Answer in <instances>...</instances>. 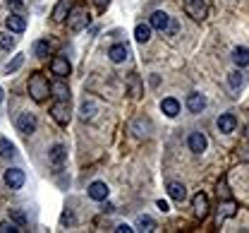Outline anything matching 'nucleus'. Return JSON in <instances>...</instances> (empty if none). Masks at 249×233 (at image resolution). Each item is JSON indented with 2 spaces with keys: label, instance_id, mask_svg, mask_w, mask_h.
<instances>
[{
  "label": "nucleus",
  "instance_id": "8",
  "mask_svg": "<svg viewBox=\"0 0 249 233\" xmlns=\"http://www.w3.org/2000/svg\"><path fill=\"white\" fill-rule=\"evenodd\" d=\"M192 209H194L196 219H206V214H209V197L204 193H196L194 200H192Z\"/></svg>",
  "mask_w": 249,
  "mask_h": 233
},
{
  "label": "nucleus",
  "instance_id": "20",
  "mask_svg": "<svg viewBox=\"0 0 249 233\" xmlns=\"http://www.w3.org/2000/svg\"><path fill=\"white\" fill-rule=\"evenodd\" d=\"M160 111H163L168 118H175V116L180 113V101L173 99V97H168V99L160 101Z\"/></svg>",
  "mask_w": 249,
  "mask_h": 233
},
{
  "label": "nucleus",
  "instance_id": "33",
  "mask_svg": "<svg viewBox=\"0 0 249 233\" xmlns=\"http://www.w3.org/2000/svg\"><path fill=\"white\" fill-rule=\"evenodd\" d=\"M228 82H230V87H232V89H237V87L242 84V75H240V72H230Z\"/></svg>",
  "mask_w": 249,
  "mask_h": 233
},
{
  "label": "nucleus",
  "instance_id": "28",
  "mask_svg": "<svg viewBox=\"0 0 249 233\" xmlns=\"http://www.w3.org/2000/svg\"><path fill=\"white\" fill-rule=\"evenodd\" d=\"M22 63H24V53H19V56H15V60L5 65V75H12V72H17V70L22 67Z\"/></svg>",
  "mask_w": 249,
  "mask_h": 233
},
{
  "label": "nucleus",
  "instance_id": "17",
  "mask_svg": "<svg viewBox=\"0 0 249 233\" xmlns=\"http://www.w3.org/2000/svg\"><path fill=\"white\" fill-rule=\"evenodd\" d=\"M149 24L158 29V32H165L168 27H170V17H168V12H163V10H156L154 15L149 17Z\"/></svg>",
  "mask_w": 249,
  "mask_h": 233
},
{
  "label": "nucleus",
  "instance_id": "13",
  "mask_svg": "<svg viewBox=\"0 0 249 233\" xmlns=\"http://www.w3.org/2000/svg\"><path fill=\"white\" fill-rule=\"evenodd\" d=\"M127 56H129V51H127V46L124 43H113L110 48H108V58H110V63H115V65H120L127 60Z\"/></svg>",
  "mask_w": 249,
  "mask_h": 233
},
{
  "label": "nucleus",
  "instance_id": "23",
  "mask_svg": "<svg viewBox=\"0 0 249 233\" xmlns=\"http://www.w3.org/2000/svg\"><path fill=\"white\" fill-rule=\"evenodd\" d=\"M137 231H144V233L156 231V221L151 216H146V214H139L137 216Z\"/></svg>",
  "mask_w": 249,
  "mask_h": 233
},
{
  "label": "nucleus",
  "instance_id": "2",
  "mask_svg": "<svg viewBox=\"0 0 249 233\" xmlns=\"http://www.w3.org/2000/svg\"><path fill=\"white\" fill-rule=\"evenodd\" d=\"M185 12L194 22H204L209 15V5L204 0H185Z\"/></svg>",
  "mask_w": 249,
  "mask_h": 233
},
{
  "label": "nucleus",
  "instance_id": "31",
  "mask_svg": "<svg viewBox=\"0 0 249 233\" xmlns=\"http://www.w3.org/2000/svg\"><path fill=\"white\" fill-rule=\"evenodd\" d=\"M218 197H220V200H230V190H228V183H225V178L218 183Z\"/></svg>",
  "mask_w": 249,
  "mask_h": 233
},
{
  "label": "nucleus",
  "instance_id": "40",
  "mask_svg": "<svg viewBox=\"0 0 249 233\" xmlns=\"http://www.w3.org/2000/svg\"><path fill=\"white\" fill-rule=\"evenodd\" d=\"M0 101H2V89H0Z\"/></svg>",
  "mask_w": 249,
  "mask_h": 233
},
{
  "label": "nucleus",
  "instance_id": "6",
  "mask_svg": "<svg viewBox=\"0 0 249 233\" xmlns=\"http://www.w3.org/2000/svg\"><path fill=\"white\" fill-rule=\"evenodd\" d=\"M51 116L58 125H67L70 123V103L67 101H55L51 108Z\"/></svg>",
  "mask_w": 249,
  "mask_h": 233
},
{
  "label": "nucleus",
  "instance_id": "35",
  "mask_svg": "<svg viewBox=\"0 0 249 233\" xmlns=\"http://www.w3.org/2000/svg\"><path fill=\"white\" fill-rule=\"evenodd\" d=\"M7 2V7H12V10H22L24 7V0H5Z\"/></svg>",
  "mask_w": 249,
  "mask_h": 233
},
{
  "label": "nucleus",
  "instance_id": "22",
  "mask_svg": "<svg viewBox=\"0 0 249 233\" xmlns=\"http://www.w3.org/2000/svg\"><path fill=\"white\" fill-rule=\"evenodd\" d=\"M96 111H98V106H96V101H91V99L82 101V106H79V116H82V120H91L93 116H96Z\"/></svg>",
  "mask_w": 249,
  "mask_h": 233
},
{
  "label": "nucleus",
  "instance_id": "26",
  "mask_svg": "<svg viewBox=\"0 0 249 233\" xmlns=\"http://www.w3.org/2000/svg\"><path fill=\"white\" fill-rule=\"evenodd\" d=\"M220 209H223V212H218V224H220L223 219H228V216H235V209H237V207H235L232 200H223Z\"/></svg>",
  "mask_w": 249,
  "mask_h": 233
},
{
  "label": "nucleus",
  "instance_id": "4",
  "mask_svg": "<svg viewBox=\"0 0 249 233\" xmlns=\"http://www.w3.org/2000/svg\"><path fill=\"white\" fill-rule=\"evenodd\" d=\"M2 180H5V185H7L10 190H19V188L24 185L27 175H24V171H22V168H7V171H5V175H2Z\"/></svg>",
  "mask_w": 249,
  "mask_h": 233
},
{
  "label": "nucleus",
  "instance_id": "12",
  "mask_svg": "<svg viewBox=\"0 0 249 233\" xmlns=\"http://www.w3.org/2000/svg\"><path fill=\"white\" fill-rule=\"evenodd\" d=\"M72 5H74V0H58V5H55V10H53V22H65L67 17H70V12H72Z\"/></svg>",
  "mask_w": 249,
  "mask_h": 233
},
{
  "label": "nucleus",
  "instance_id": "36",
  "mask_svg": "<svg viewBox=\"0 0 249 233\" xmlns=\"http://www.w3.org/2000/svg\"><path fill=\"white\" fill-rule=\"evenodd\" d=\"M132 231H137V229H132L129 224H118L115 226V233H132Z\"/></svg>",
  "mask_w": 249,
  "mask_h": 233
},
{
  "label": "nucleus",
  "instance_id": "15",
  "mask_svg": "<svg viewBox=\"0 0 249 233\" xmlns=\"http://www.w3.org/2000/svg\"><path fill=\"white\" fill-rule=\"evenodd\" d=\"M218 133H223V135H230V133H235V128H237V118L232 116V113H223L220 118H218Z\"/></svg>",
  "mask_w": 249,
  "mask_h": 233
},
{
  "label": "nucleus",
  "instance_id": "10",
  "mask_svg": "<svg viewBox=\"0 0 249 233\" xmlns=\"http://www.w3.org/2000/svg\"><path fill=\"white\" fill-rule=\"evenodd\" d=\"M51 72L58 75V77H67V75L72 72V65H70V60H67L65 56H55V58L51 60Z\"/></svg>",
  "mask_w": 249,
  "mask_h": 233
},
{
  "label": "nucleus",
  "instance_id": "9",
  "mask_svg": "<svg viewBox=\"0 0 249 233\" xmlns=\"http://www.w3.org/2000/svg\"><path fill=\"white\" fill-rule=\"evenodd\" d=\"M108 195H110V190H108V185H106L103 180H93L91 185H89V197H91V200L106 202Z\"/></svg>",
  "mask_w": 249,
  "mask_h": 233
},
{
  "label": "nucleus",
  "instance_id": "37",
  "mask_svg": "<svg viewBox=\"0 0 249 233\" xmlns=\"http://www.w3.org/2000/svg\"><path fill=\"white\" fill-rule=\"evenodd\" d=\"M156 207H158L160 212H168V209H170V207H168V202H163V200H158V202H156Z\"/></svg>",
  "mask_w": 249,
  "mask_h": 233
},
{
  "label": "nucleus",
  "instance_id": "25",
  "mask_svg": "<svg viewBox=\"0 0 249 233\" xmlns=\"http://www.w3.org/2000/svg\"><path fill=\"white\" fill-rule=\"evenodd\" d=\"M151 24H137V29H134V39L139 41V43H146L149 39H151Z\"/></svg>",
  "mask_w": 249,
  "mask_h": 233
},
{
  "label": "nucleus",
  "instance_id": "14",
  "mask_svg": "<svg viewBox=\"0 0 249 233\" xmlns=\"http://www.w3.org/2000/svg\"><path fill=\"white\" fill-rule=\"evenodd\" d=\"M5 27H7V32L22 34L27 29V17H24V15H10V17L5 19Z\"/></svg>",
  "mask_w": 249,
  "mask_h": 233
},
{
  "label": "nucleus",
  "instance_id": "27",
  "mask_svg": "<svg viewBox=\"0 0 249 233\" xmlns=\"http://www.w3.org/2000/svg\"><path fill=\"white\" fill-rule=\"evenodd\" d=\"M0 156L2 159H12L15 156V144L7 137H0Z\"/></svg>",
  "mask_w": 249,
  "mask_h": 233
},
{
  "label": "nucleus",
  "instance_id": "21",
  "mask_svg": "<svg viewBox=\"0 0 249 233\" xmlns=\"http://www.w3.org/2000/svg\"><path fill=\"white\" fill-rule=\"evenodd\" d=\"M232 63L237 67H247L249 65V48H245V46L232 48Z\"/></svg>",
  "mask_w": 249,
  "mask_h": 233
},
{
  "label": "nucleus",
  "instance_id": "18",
  "mask_svg": "<svg viewBox=\"0 0 249 233\" xmlns=\"http://www.w3.org/2000/svg\"><path fill=\"white\" fill-rule=\"evenodd\" d=\"M168 195H170V200H175V202H185V197H187V188L182 185V183H178V180H170V183H168Z\"/></svg>",
  "mask_w": 249,
  "mask_h": 233
},
{
  "label": "nucleus",
  "instance_id": "39",
  "mask_svg": "<svg viewBox=\"0 0 249 233\" xmlns=\"http://www.w3.org/2000/svg\"><path fill=\"white\" fill-rule=\"evenodd\" d=\"M245 135H247V139H249V123H247V128H245Z\"/></svg>",
  "mask_w": 249,
  "mask_h": 233
},
{
  "label": "nucleus",
  "instance_id": "5",
  "mask_svg": "<svg viewBox=\"0 0 249 233\" xmlns=\"http://www.w3.org/2000/svg\"><path fill=\"white\" fill-rule=\"evenodd\" d=\"M36 128H38V120H36V116L34 113H19V118H17V130L22 135H34L36 133Z\"/></svg>",
  "mask_w": 249,
  "mask_h": 233
},
{
  "label": "nucleus",
  "instance_id": "7",
  "mask_svg": "<svg viewBox=\"0 0 249 233\" xmlns=\"http://www.w3.org/2000/svg\"><path fill=\"white\" fill-rule=\"evenodd\" d=\"M187 147H189V152H194V154H204L206 147H209V139H206L204 133H189Z\"/></svg>",
  "mask_w": 249,
  "mask_h": 233
},
{
  "label": "nucleus",
  "instance_id": "11",
  "mask_svg": "<svg viewBox=\"0 0 249 233\" xmlns=\"http://www.w3.org/2000/svg\"><path fill=\"white\" fill-rule=\"evenodd\" d=\"M206 97L204 94H199V92H192L189 97H187V111L189 113H201L204 108H206Z\"/></svg>",
  "mask_w": 249,
  "mask_h": 233
},
{
  "label": "nucleus",
  "instance_id": "24",
  "mask_svg": "<svg viewBox=\"0 0 249 233\" xmlns=\"http://www.w3.org/2000/svg\"><path fill=\"white\" fill-rule=\"evenodd\" d=\"M132 130L137 137H146V135L151 133V120H144V118H137L134 120V125H132Z\"/></svg>",
  "mask_w": 249,
  "mask_h": 233
},
{
  "label": "nucleus",
  "instance_id": "34",
  "mask_svg": "<svg viewBox=\"0 0 249 233\" xmlns=\"http://www.w3.org/2000/svg\"><path fill=\"white\" fill-rule=\"evenodd\" d=\"M0 233H19V229H17L12 221H2V224H0Z\"/></svg>",
  "mask_w": 249,
  "mask_h": 233
},
{
  "label": "nucleus",
  "instance_id": "19",
  "mask_svg": "<svg viewBox=\"0 0 249 233\" xmlns=\"http://www.w3.org/2000/svg\"><path fill=\"white\" fill-rule=\"evenodd\" d=\"M51 92L55 94V99H58V101H67V99H70V87L65 84V77H58V79L51 84Z\"/></svg>",
  "mask_w": 249,
  "mask_h": 233
},
{
  "label": "nucleus",
  "instance_id": "16",
  "mask_svg": "<svg viewBox=\"0 0 249 233\" xmlns=\"http://www.w3.org/2000/svg\"><path fill=\"white\" fill-rule=\"evenodd\" d=\"M48 161H51L53 166H58V168L67 161V149H65V144H53V147H51V152H48Z\"/></svg>",
  "mask_w": 249,
  "mask_h": 233
},
{
  "label": "nucleus",
  "instance_id": "29",
  "mask_svg": "<svg viewBox=\"0 0 249 233\" xmlns=\"http://www.w3.org/2000/svg\"><path fill=\"white\" fill-rule=\"evenodd\" d=\"M48 51H51V43H48V41H36V43H34V53H36L38 58L48 56Z\"/></svg>",
  "mask_w": 249,
  "mask_h": 233
},
{
  "label": "nucleus",
  "instance_id": "30",
  "mask_svg": "<svg viewBox=\"0 0 249 233\" xmlns=\"http://www.w3.org/2000/svg\"><path fill=\"white\" fill-rule=\"evenodd\" d=\"M0 48H5V51H10V48H15V39L10 36V34H0Z\"/></svg>",
  "mask_w": 249,
  "mask_h": 233
},
{
  "label": "nucleus",
  "instance_id": "32",
  "mask_svg": "<svg viewBox=\"0 0 249 233\" xmlns=\"http://www.w3.org/2000/svg\"><path fill=\"white\" fill-rule=\"evenodd\" d=\"M10 216H12L19 226H24V224H27V216H24V212H22V209H10Z\"/></svg>",
  "mask_w": 249,
  "mask_h": 233
},
{
  "label": "nucleus",
  "instance_id": "1",
  "mask_svg": "<svg viewBox=\"0 0 249 233\" xmlns=\"http://www.w3.org/2000/svg\"><path fill=\"white\" fill-rule=\"evenodd\" d=\"M48 92H51V84L48 79L41 75V72H34L29 77V94L34 101H46L48 99Z\"/></svg>",
  "mask_w": 249,
  "mask_h": 233
},
{
  "label": "nucleus",
  "instance_id": "38",
  "mask_svg": "<svg viewBox=\"0 0 249 233\" xmlns=\"http://www.w3.org/2000/svg\"><path fill=\"white\" fill-rule=\"evenodd\" d=\"M108 2H110V0H96V5H98V7H106Z\"/></svg>",
  "mask_w": 249,
  "mask_h": 233
},
{
  "label": "nucleus",
  "instance_id": "3",
  "mask_svg": "<svg viewBox=\"0 0 249 233\" xmlns=\"http://www.w3.org/2000/svg\"><path fill=\"white\" fill-rule=\"evenodd\" d=\"M89 22H91V19H89V12H87V10H72L70 17H67V24H70L72 32H82V29H87Z\"/></svg>",
  "mask_w": 249,
  "mask_h": 233
}]
</instances>
